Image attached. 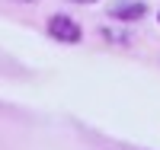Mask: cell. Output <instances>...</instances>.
<instances>
[{"mask_svg":"<svg viewBox=\"0 0 160 150\" xmlns=\"http://www.w3.org/2000/svg\"><path fill=\"white\" fill-rule=\"evenodd\" d=\"M157 19H160V16H157Z\"/></svg>","mask_w":160,"mask_h":150,"instance_id":"5b68a950","label":"cell"},{"mask_svg":"<svg viewBox=\"0 0 160 150\" xmlns=\"http://www.w3.org/2000/svg\"><path fill=\"white\" fill-rule=\"evenodd\" d=\"M71 3H96V0H71Z\"/></svg>","mask_w":160,"mask_h":150,"instance_id":"3957f363","label":"cell"},{"mask_svg":"<svg viewBox=\"0 0 160 150\" xmlns=\"http://www.w3.org/2000/svg\"><path fill=\"white\" fill-rule=\"evenodd\" d=\"M106 13H109V19H118V22H138L148 16V3L144 0H112Z\"/></svg>","mask_w":160,"mask_h":150,"instance_id":"7a4b0ae2","label":"cell"},{"mask_svg":"<svg viewBox=\"0 0 160 150\" xmlns=\"http://www.w3.org/2000/svg\"><path fill=\"white\" fill-rule=\"evenodd\" d=\"M48 35L55 38V42L61 45H77L80 38H83V29H80V22L71 19L68 13H55V16H48Z\"/></svg>","mask_w":160,"mask_h":150,"instance_id":"6da1fadb","label":"cell"},{"mask_svg":"<svg viewBox=\"0 0 160 150\" xmlns=\"http://www.w3.org/2000/svg\"><path fill=\"white\" fill-rule=\"evenodd\" d=\"M16 3H38V0H16Z\"/></svg>","mask_w":160,"mask_h":150,"instance_id":"277c9868","label":"cell"}]
</instances>
